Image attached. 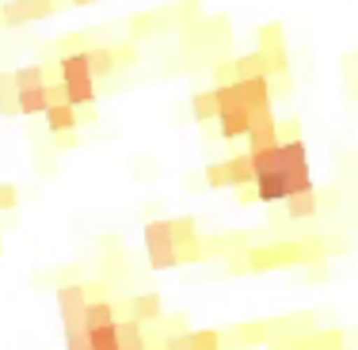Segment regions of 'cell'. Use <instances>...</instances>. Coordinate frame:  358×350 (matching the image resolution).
<instances>
[{
	"mask_svg": "<svg viewBox=\"0 0 358 350\" xmlns=\"http://www.w3.org/2000/svg\"><path fill=\"white\" fill-rule=\"evenodd\" d=\"M15 96H20V115H46L50 110V84L31 92H15Z\"/></svg>",
	"mask_w": 358,
	"mask_h": 350,
	"instance_id": "18",
	"label": "cell"
},
{
	"mask_svg": "<svg viewBox=\"0 0 358 350\" xmlns=\"http://www.w3.org/2000/svg\"><path fill=\"white\" fill-rule=\"evenodd\" d=\"M172 236H176V244L199 240V228H194V217H176V221H172Z\"/></svg>",
	"mask_w": 358,
	"mask_h": 350,
	"instance_id": "22",
	"label": "cell"
},
{
	"mask_svg": "<svg viewBox=\"0 0 358 350\" xmlns=\"http://www.w3.org/2000/svg\"><path fill=\"white\" fill-rule=\"evenodd\" d=\"M62 88H65V103L69 107H92L96 103V76L92 73L73 76V80H65Z\"/></svg>",
	"mask_w": 358,
	"mask_h": 350,
	"instance_id": "11",
	"label": "cell"
},
{
	"mask_svg": "<svg viewBox=\"0 0 358 350\" xmlns=\"http://www.w3.org/2000/svg\"><path fill=\"white\" fill-rule=\"evenodd\" d=\"M0 115H20V96H15V88L0 92Z\"/></svg>",
	"mask_w": 358,
	"mask_h": 350,
	"instance_id": "25",
	"label": "cell"
},
{
	"mask_svg": "<svg viewBox=\"0 0 358 350\" xmlns=\"http://www.w3.org/2000/svg\"><path fill=\"white\" fill-rule=\"evenodd\" d=\"M317 210H320L317 191H305V194H294V198H286L289 221H309V217H317Z\"/></svg>",
	"mask_w": 358,
	"mask_h": 350,
	"instance_id": "17",
	"label": "cell"
},
{
	"mask_svg": "<svg viewBox=\"0 0 358 350\" xmlns=\"http://www.w3.org/2000/svg\"><path fill=\"white\" fill-rule=\"evenodd\" d=\"M236 251H248V236L244 233H221V236H202V255L210 259H221V255H236Z\"/></svg>",
	"mask_w": 358,
	"mask_h": 350,
	"instance_id": "8",
	"label": "cell"
},
{
	"mask_svg": "<svg viewBox=\"0 0 358 350\" xmlns=\"http://www.w3.org/2000/svg\"><path fill=\"white\" fill-rule=\"evenodd\" d=\"M84 309H88V289H84V286H62V289H57V312H62L65 331L80 323Z\"/></svg>",
	"mask_w": 358,
	"mask_h": 350,
	"instance_id": "5",
	"label": "cell"
},
{
	"mask_svg": "<svg viewBox=\"0 0 358 350\" xmlns=\"http://www.w3.org/2000/svg\"><path fill=\"white\" fill-rule=\"evenodd\" d=\"M57 8V0H8L0 8L8 27H23V23H38V20H50Z\"/></svg>",
	"mask_w": 358,
	"mask_h": 350,
	"instance_id": "4",
	"label": "cell"
},
{
	"mask_svg": "<svg viewBox=\"0 0 358 350\" xmlns=\"http://www.w3.org/2000/svg\"><path fill=\"white\" fill-rule=\"evenodd\" d=\"M145 251H149V267L152 270H172V267H179L172 221H149V225H145Z\"/></svg>",
	"mask_w": 358,
	"mask_h": 350,
	"instance_id": "2",
	"label": "cell"
},
{
	"mask_svg": "<svg viewBox=\"0 0 358 350\" xmlns=\"http://www.w3.org/2000/svg\"><path fill=\"white\" fill-rule=\"evenodd\" d=\"M217 130L225 141H236V138H248V107H225L217 110Z\"/></svg>",
	"mask_w": 358,
	"mask_h": 350,
	"instance_id": "10",
	"label": "cell"
},
{
	"mask_svg": "<svg viewBox=\"0 0 358 350\" xmlns=\"http://www.w3.org/2000/svg\"><path fill=\"white\" fill-rule=\"evenodd\" d=\"M328 247L331 244L320 240V236L263 244V247H248V263H252V275H259V270H282V267H309V263L328 259Z\"/></svg>",
	"mask_w": 358,
	"mask_h": 350,
	"instance_id": "1",
	"label": "cell"
},
{
	"mask_svg": "<svg viewBox=\"0 0 358 350\" xmlns=\"http://www.w3.org/2000/svg\"><path fill=\"white\" fill-rule=\"evenodd\" d=\"M289 198V183L286 175H259L255 179V202H286Z\"/></svg>",
	"mask_w": 358,
	"mask_h": 350,
	"instance_id": "13",
	"label": "cell"
},
{
	"mask_svg": "<svg viewBox=\"0 0 358 350\" xmlns=\"http://www.w3.org/2000/svg\"><path fill=\"white\" fill-rule=\"evenodd\" d=\"M88 347H92V350H118V328L110 323V328L88 331Z\"/></svg>",
	"mask_w": 358,
	"mask_h": 350,
	"instance_id": "21",
	"label": "cell"
},
{
	"mask_svg": "<svg viewBox=\"0 0 358 350\" xmlns=\"http://www.w3.org/2000/svg\"><path fill=\"white\" fill-rule=\"evenodd\" d=\"M130 316L138 323H157L164 316V305H160V293H138L130 301Z\"/></svg>",
	"mask_w": 358,
	"mask_h": 350,
	"instance_id": "15",
	"label": "cell"
},
{
	"mask_svg": "<svg viewBox=\"0 0 358 350\" xmlns=\"http://www.w3.org/2000/svg\"><path fill=\"white\" fill-rule=\"evenodd\" d=\"M206 183L210 187H233V191H244V187H255V168L248 152H236V156L221 160V164L206 168Z\"/></svg>",
	"mask_w": 358,
	"mask_h": 350,
	"instance_id": "3",
	"label": "cell"
},
{
	"mask_svg": "<svg viewBox=\"0 0 358 350\" xmlns=\"http://www.w3.org/2000/svg\"><path fill=\"white\" fill-rule=\"evenodd\" d=\"M12 84H15V92H31V88H46L50 80L42 65H23V69L12 73Z\"/></svg>",
	"mask_w": 358,
	"mask_h": 350,
	"instance_id": "20",
	"label": "cell"
},
{
	"mask_svg": "<svg viewBox=\"0 0 358 350\" xmlns=\"http://www.w3.org/2000/svg\"><path fill=\"white\" fill-rule=\"evenodd\" d=\"M194 350H225L221 347V331H191Z\"/></svg>",
	"mask_w": 358,
	"mask_h": 350,
	"instance_id": "23",
	"label": "cell"
},
{
	"mask_svg": "<svg viewBox=\"0 0 358 350\" xmlns=\"http://www.w3.org/2000/svg\"><path fill=\"white\" fill-rule=\"evenodd\" d=\"M42 118H46V130L54 133V138H62V133H73V130H76V122H80L76 107H69V103H54Z\"/></svg>",
	"mask_w": 358,
	"mask_h": 350,
	"instance_id": "12",
	"label": "cell"
},
{
	"mask_svg": "<svg viewBox=\"0 0 358 350\" xmlns=\"http://www.w3.org/2000/svg\"><path fill=\"white\" fill-rule=\"evenodd\" d=\"M110 54H115V65H118V69H122V65H134V61H138V50H134V42L110 46Z\"/></svg>",
	"mask_w": 358,
	"mask_h": 350,
	"instance_id": "24",
	"label": "cell"
},
{
	"mask_svg": "<svg viewBox=\"0 0 358 350\" xmlns=\"http://www.w3.org/2000/svg\"><path fill=\"white\" fill-rule=\"evenodd\" d=\"M15 202H20V191L12 183H0V210H15Z\"/></svg>",
	"mask_w": 358,
	"mask_h": 350,
	"instance_id": "26",
	"label": "cell"
},
{
	"mask_svg": "<svg viewBox=\"0 0 358 350\" xmlns=\"http://www.w3.org/2000/svg\"><path fill=\"white\" fill-rule=\"evenodd\" d=\"M259 343H271V323H241V328H233V331H221V347L252 350Z\"/></svg>",
	"mask_w": 358,
	"mask_h": 350,
	"instance_id": "6",
	"label": "cell"
},
{
	"mask_svg": "<svg viewBox=\"0 0 358 350\" xmlns=\"http://www.w3.org/2000/svg\"><path fill=\"white\" fill-rule=\"evenodd\" d=\"M110 323H118V316H115V305L110 301H88V309L80 312V323L76 328L88 335V331H96V328H110ZM73 331V328H69Z\"/></svg>",
	"mask_w": 358,
	"mask_h": 350,
	"instance_id": "9",
	"label": "cell"
},
{
	"mask_svg": "<svg viewBox=\"0 0 358 350\" xmlns=\"http://www.w3.org/2000/svg\"><path fill=\"white\" fill-rule=\"evenodd\" d=\"M259 54L267 57V65H271V73L275 76H282L286 73V46H282V27L278 23H271V27H259Z\"/></svg>",
	"mask_w": 358,
	"mask_h": 350,
	"instance_id": "7",
	"label": "cell"
},
{
	"mask_svg": "<svg viewBox=\"0 0 358 350\" xmlns=\"http://www.w3.org/2000/svg\"><path fill=\"white\" fill-rule=\"evenodd\" d=\"M88 69H92V76H96V80H107V76L118 73L110 46H88Z\"/></svg>",
	"mask_w": 358,
	"mask_h": 350,
	"instance_id": "16",
	"label": "cell"
},
{
	"mask_svg": "<svg viewBox=\"0 0 358 350\" xmlns=\"http://www.w3.org/2000/svg\"><path fill=\"white\" fill-rule=\"evenodd\" d=\"M73 4H88V0H73Z\"/></svg>",
	"mask_w": 358,
	"mask_h": 350,
	"instance_id": "27",
	"label": "cell"
},
{
	"mask_svg": "<svg viewBox=\"0 0 358 350\" xmlns=\"http://www.w3.org/2000/svg\"><path fill=\"white\" fill-rule=\"evenodd\" d=\"M241 84V96L244 103L252 107H271V76H248V80H236Z\"/></svg>",
	"mask_w": 358,
	"mask_h": 350,
	"instance_id": "14",
	"label": "cell"
},
{
	"mask_svg": "<svg viewBox=\"0 0 358 350\" xmlns=\"http://www.w3.org/2000/svg\"><path fill=\"white\" fill-rule=\"evenodd\" d=\"M217 92L210 88V92H194V99H191V115H194V122H210L214 118L217 122Z\"/></svg>",
	"mask_w": 358,
	"mask_h": 350,
	"instance_id": "19",
	"label": "cell"
}]
</instances>
